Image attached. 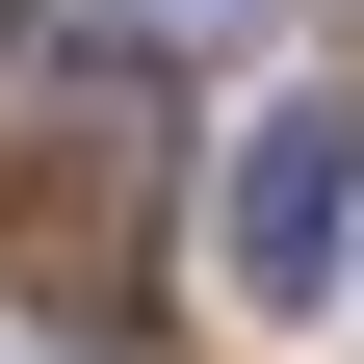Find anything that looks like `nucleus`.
Instances as JSON below:
<instances>
[{
  "label": "nucleus",
  "mask_w": 364,
  "mask_h": 364,
  "mask_svg": "<svg viewBox=\"0 0 364 364\" xmlns=\"http://www.w3.org/2000/svg\"><path fill=\"white\" fill-rule=\"evenodd\" d=\"M338 235H364V105H260L235 182H208V287H235V312H312Z\"/></svg>",
  "instance_id": "obj_1"
}]
</instances>
